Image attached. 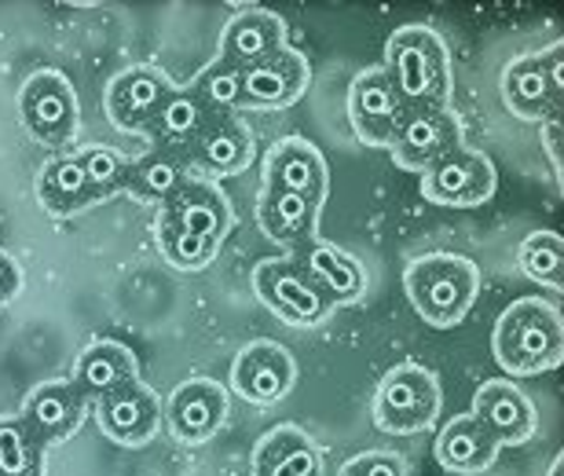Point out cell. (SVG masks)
<instances>
[{
  "mask_svg": "<svg viewBox=\"0 0 564 476\" xmlns=\"http://www.w3.org/2000/svg\"><path fill=\"white\" fill-rule=\"evenodd\" d=\"M381 71L408 104L419 107H451L455 93V71H451V52L444 37L429 26H400L386 41V63Z\"/></svg>",
  "mask_w": 564,
  "mask_h": 476,
  "instance_id": "cell-1",
  "label": "cell"
},
{
  "mask_svg": "<svg viewBox=\"0 0 564 476\" xmlns=\"http://www.w3.org/2000/svg\"><path fill=\"white\" fill-rule=\"evenodd\" d=\"M491 353L513 378H535V374L557 370L564 359L561 312L539 298L513 301L495 323Z\"/></svg>",
  "mask_w": 564,
  "mask_h": 476,
  "instance_id": "cell-2",
  "label": "cell"
},
{
  "mask_svg": "<svg viewBox=\"0 0 564 476\" xmlns=\"http://www.w3.org/2000/svg\"><path fill=\"white\" fill-rule=\"evenodd\" d=\"M411 309L422 315V323L436 331H451L469 315L473 301L480 293V271L469 257L458 253H425L414 257L403 275Z\"/></svg>",
  "mask_w": 564,
  "mask_h": 476,
  "instance_id": "cell-3",
  "label": "cell"
},
{
  "mask_svg": "<svg viewBox=\"0 0 564 476\" xmlns=\"http://www.w3.org/2000/svg\"><path fill=\"white\" fill-rule=\"evenodd\" d=\"M440 414V385L422 363H400L375 392V425L389 436L425 433Z\"/></svg>",
  "mask_w": 564,
  "mask_h": 476,
  "instance_id": "cell-4",
  "label": "cell"
},
{
  "mask_svg": "<svg viewBox=\"0 0 564 476\" xmlns=\"http://www.w3.org/2000/svg\"><path fill=\"white\" fill-rule=\"evenodd\" d=\"M564 93V48L554 41L543 52L521 55L502 71V104L513 118L539 121L561 118Z\"/></svg>",
  "mask_w": 564,
  "mask_h": 476,
  "instance_id": "cell-5",
  "label": "cell"
},
{
  "mask_svg": "<svg viewBox=\"0 0 564 476\" xmlns=\"http://www.w3.org/2000/svg\"><path fill=\"white\" fill-rule=\"evenodd\" d=\"M19 118L48 151H66L77 136V93L59 71H37L19 93Z\"/></svg>",
  "mask_w": 564,
  "mask_h": 476,
  "instance_id": "cell-6",
  "label": "cell"
},
{
  "mask_svg": "<svg viewBox=\"0 0 564 476\" xmlns=\"http://www.w3.org/2000/svg\"><path fill=\"white\" fill-rule=\"evenodd\" d=\"M253 293L261 298V304L275 320H282L286 326H297V331L319 326L326 315L334 312L330 304L319 298V290L301 275L293 257L261 260V264L253 268Z\"/></svg>",
  "mask_w": 564,
  "mask_h": 476,
  "instance_id": "cell-7",
  "label": "cell"
},
{
  "mask_svg": "<svg viewBox=\"0 0 564 476\" xmlns=\"http://www.w3.org/2000/svg\"><path fill=\"white\" fill-rule=\"evenodd\" d=\"M419 191L429 206H447V209L484 206L495 195V165L488 154L469 151L462 143L451 154L440 158L433 169H425Z\"/></svg>",
  "mask_w": 564,
  "mask_h": 476,
  "instance_id": "cell-8",
  "label": "cell"
},
{
  "mask_svg": "<svg viewBox=\"0 0 564 476\" xmlns=\"http://www.w3.org/2000/svg\"><path fill=\"white\" fill-rule=\"evenodd\" d=\"M462 147V121L451 107H419L408 110V118L389 143L392 162L408 173H425L440 158Z\"/></svg>",
  "mask_w": 564,
  "mask_h": 476,
  "instance_id": "cell-9",
  "label": "cell"
},
{
  "mask_svg": "<svg viewBox=\"0 0 564 476\" xmlns=\"http://www.w3.org/2000/svg\"><path fill=\"white\" fill-rule=\"evenodd\" d=\"M403 118H408V104L400 99L381 66H367L364 74L352 77V85H348V121H352L359 143L389 151Z\"/></svg>",
  "mask_w": 564,
  "mask_h": 476,
  "instance_id": "cell-10",
  "label": "cell"
},
{
  "mask_svg": "<svg viewBox=\"0 0 564 476\" xmlns=\"http://www.w3.org/2000/svg\"><path fill=\"white\" fill-rule=\"evenodd\" d=\"M93 407L99 433L118 447H147L162 429V403L140 378L121 385V389L96 400Z\"/></svg>",
  "mask_w": 564,
  "mask_h": 476,
  "instance_id": "cell-11",
  "label": "cell"
},
{
  "mask_svg": "<svg viewBox=\"0 0 564 476\" xmlns=\"http://www.w3.org/2000/svg\"><path fill=\"white\" fill-rule=\"evenodd\" d=\"M224 418H228V392L209 378H191L184 385H176L162 411L169 433L187 447L209 444L224 429Z\"/></svg>",
  "mask_w": 564,
  "mask_h": 476,
  "instance_id": "cell-12",
  "label": "cell"
},
{
  "mask_svg": "<svg viewBox=\"0 0 564 476\" xmlns=\"http://www.w3.org/2000/svg\"><path fill=\"white\" fill-rule=\"evenodd\" d=\"M312 66L297 48H282L242 71V110H282L308 93Z\"/></svg>",
  "mask_w": 564,
  "mask_h": 476,
  "instance_id": "cell-13",
  "label": "cell"
},
{
  "mask_svg": "<svg viewBox=\"0 0 564 476\" xmlns=\"http://www.w3.org/2000/svg\"><path fill=\"white\" fill-rule=\"evenodd\" d=\"M297 385V363L275 342H250L235 356L231 367V389L242 396L246 403L272 407L286 400Z\"/></svg>",
  "mask_w": 564,
  "mask_h": 476,
  "instance_id": "cell-14",
  "label": "cell"
},
{
  "mask_svg": "<svg viewBox=\"0 0 564 476\" xmlns=\"http://www.w3.org/2000/svg\"><path fill=\"white\" fill-rule=\"evenodd\" d=\"M158 224L187 231V235H202V238H209V242L224 246V238H228L235 224V213H231L228 195H224L217 184L191 176L165 206H158Z\"/></svg>",
  "mask_w": 564,
  "mask_h": 476,
  "instance_id": "cell-15",
  "label": "cell"
},
{
  "mask_svg": "<svg viewBox=\"0 0 564 476\" xmlns=\"http://www.w3.org/2000/svg\"><path fill=\"white\" fill-rule=\"evenodd\" d=\"M264 187L290 191V195L312 198L323 206L326 187H330V169L319 147L304 136H282L264 154Z\"/></svg>",
  "mask_w": 564,
  "mask_h": 476,
  "instance_id": "cell-16",
  "label": "cell"
},
{
  "mask_svg": "<svg viewBox=\"0 0 564 476\" xmlns=\"http://www.w3.org/2000/svg\"><path fill=\"white\" fill-rule=\"evenodd\" d=\"M187 162L191 173H198V180H209V184L239 176L253 162V132L246 129L239 115L209 118L206 129L187 147Z\"/></svg>",
  "mask_w": 564,
  "mask_h": 476,
  "instance_id": "cell-17",
  "label": "cell"
},
{
  "mask_svg": "<svg viewBox=\"0 0 564 476\" xmlns=\"http://www.w3.org/2000/svg\"><path fill=\"white\" fill-rule=\"evenodd\" d=\"M85 411L88 400L74 389V381H44L22 400L19 422L30 429L41 447H55L82 429Z\"/></svg>",
  "mask_w": 564,
  "mask_h": 476,
  "instance_id": "cell-18",
  "label": "cell"
},
{
  "mask_svg": "<svg viewBox=\"0 0 564 476\" xmlns=\"http://www.w3.org/2000/svg\"><path fill=\"white\" fill-rule=\"evenodd\" d=\"M293 260L330 309L334 304H356L367 293V268L352 253H345L341 246L312 238L297 249Z\"/></svg>",
  "mask_w": 564,
  "mask_h": 476,
  "instance_id": "cell-19",
  "label": "cell"
},
{
  "mask_svg": "<svg viewBox=\"0 0 564 476\" xmlns=\"http://www.w3.org/2000/svg\"><path fill=\"white\" fill-rule=\"evenodd\" d=\"M169 82L165 71H158L151 63L129 66L121 71L115 82L107 85V118L115 129L121 132H147V125L158 115L162 99L169 96Z\"/></svg>",
  "mask_w": 564,
  "mask_h": 476,
  "instance_id": "cell-20",
  "label": "cell"
},
{
  "mask_svg": "<svg viewBox=\"0 0 564 476\" xmlns=\"http://www.w3.org/2000/svg\"><path fill=\"white\" fill-rule=\"evenodd\" d=\"M469 414L488 429L499 447H521L535 436V407L513 381H484L473 396Z\"/></svg>",
  "mask_w": 564,
  "mask_h": 476,
  "instance_id": "cell-21",
  "label": "cell"
},
{
  "mask_svg": "<svg viewBox=\"0 0 564 476\" xmlns=\"http://www.w3.org/2000/svg\"><path fill=\"white\" fill-rule=\"evenodd\" d=\"M191 176L195 173H191L187 151L165 147V143H151V151L143 158H132L129 162L126 191L137 202H147V206H165Z\"/></svg>",
  "mask_w": 564,
  "mask_h": 476,
  "instance_id": "cell-22",
  "label": "cell"
},
{
  "mask_svg": "<svg viewBox=\"0 0 564 476\" xmlns=\"http://www.w3.org/2000/svg\"><path fill=\"white\" fill-rule=\"evenodd\" d=\"M286 48V26L275 11H264V8H250V11H239L228 26H224V37H220V60H228L235 66H253Z\"/></svg>",
  "mask_w": 564,
  "mask_h": 476,
  "instance_id": "cell-23",
  "label": "cell"
},
{
  "mask_svg": "<svg viewBox=\"0 0 564 476\" xmlns=\"http://www.w3.org/2000/svg\"><path fill=\"white\" fill-rule=\"evenodd\" d=\"M253 476H323V451L304 429L275 425L257 440Z\"/></svg>",
  "mask_w": 564,
  "mask_h": 476,
  "instance_id": "cell-24",
  "label": "cell"
},
{
  "mask_svg": "<svg viewBox=\"0 0 564 476\" xmlns=\"http://www.w3.org/2000/svg\"><path fill=\"white\" fill-rule=\"evenodd\" d=\"M319 202L290 195V191H272L261 187V198H257V224H261L264 238H272L279 246L301 249L304 242L319 238Z\"/></svg>",
  "mask_w": 564,
  "mask_h": 476,
  "instance_id": "cell-25",
  "label": "cell"
},
{
  "mask_svg": "<svg viewBox=\"0 0 564 476\" xmlns=\"http://www.w3.org/2000/svg\"><path fill=\"white\" fill-rule=\"evenodd\" d=\"M137 378H140V363H137V356H132L129 345L96 342L77 356V367H74L70 381L88 403H96L115 389H121V385L137 381Z\"/></svg>",
  "mask_w": 564,
  "mask_h": 476,
  "instance_id": "cell-26",
  "label": "cell"
},
{
  "mask_svg": "<svg viewBox=\"0 0 564 476\" xmlns=\"http://www.w3.org/2000/svg\"><path fill=\"white\" fill-rule=\"evenodd\" d=\"M495 455H499V444H495V436L473 414L451 418L436 436V462L447 473L480 476L495 466Z\"/></svg>",
  "mask_w": 564,
  "mask_h": 476,
  "instance_id": "cell-27",
  "label": "cell"
},
{
  "mask_svg": "<svg viewBox=\"0 0 564 476\" xmlns=\"http://www.w3.org/2000/svg\"><path fill=\"white\" fill-rule=\"evenodd\" d=\"M37 202L41 209L55 220L77 217L93 206V191H88L82 158L77 154H52L44 162L41 176H37Z\"/></svg>",
  "mask_w": 564,
  "mask_h": 476,
  "instance_id": "cell-28",
  "label": "cell"
},
{
  "mask_svg": "<svg viewBox=\"0 0 564 476\" xmlns=\"http://www.w3.org/2000/svg\"><path fill=\"white\" fill-rule=\"evenodd\" d=\"M206 125H209V110L198 104V96L191 93L187 85H173L143 136H151V143H165V147L187 151Z\"/></svg>",
  "mask_w": 564,
  "mask_h": 476,
  "instance_id": "cell-29",
  "label": "cell"
},
{
  "mask_svg": "<svg viewBox=\"0 0 564 476\" xmlns=\"http://www.w3.org/2000/svg\"><path fill=\"white\" fill-rule=\"evenodd\" d=\"M187 88L198 96V104L209 110V118H228L242 110V66L220 60V55L202 66Z\"/></svg>",
  "mask_w": 564,
  "mask_h": 476,
  "instance_id": "cell-30",
  "label": "cell"
},
{
  "mask_svg": "<svg viewBox=\"0 0 564 476\" xmlns=\"http://www.w3.org/2000/svg\"><path fill=\"white\" fill-rule=\"evenodd\" d=\"M0 476H44V447L15 418H0Z\"/></svg>",
  "mask_w": 564,
  "mask_h": 476,
  "instance_id": "cell-31",
  "label": "cell"
},
{
  "mask_svg": "<svg viewBox=\"0 0 564 476\" xmlns=\"http://www.w3.org/2000/svg\"><path fill=\"white\" fill-rule=\"evenodd\" d=\"M77 158H82L88 191H93V206L126 191V176H129L132 158L121 154L118 147H88V151H82Z\"/></svg>",
  "mask_w": 564,
  "mask_h": 476,
  "instance_id": "cell-32",
  "label": "cell"
},
{
  "mask_svg": "<svg viewBox=\"0 0 564 476\" xmlns=\"http://www.w3.org/2000/svg\"><path fill=\"white\" fill-rule=\"evenodd\" d=\"M521 271L539 286L561 290L564 282V242L557 231H532L521 246Z\"/></svg>",
  "mask_w": 564,
  "mask_h": 476,
  "instance_id": "cell-33",
  "label": "cell"
},
{
  "mask_svg": "<svg viewBox=\"0 0 564 476\" xmlns=\"http://www.w3.org/2000/svg\"><path fill=\"white\" fill-rule=\"evenodd\" d=\"M158 249H162V257L180 271H206L213 260L220 257V242L165 228V224H158Z\"/></svg>",
  "mask_w": 564,
  "mask_h": 476,
  "instance_id": "cell-34",
  "label": "cell"
},
{
  "mask_svg": "<svg viewBox=\"0 0 564 476\" xmlns=\"http://www.w3.org/2000/svg\"><path fill=\"white\" fill-rule=\"evenodd\" d=\"M337 476H408V462L397 451H367V455L345 462Z\"/></svg>",
  "mask_w": 564,
  "mask_h": 476,
  "instance_id": "cell-35",
  "label": "cell"
},
{
  "mask_svg": "<svg viewBox=\"0 0 564 476\" xmlns=\"http://www.w3.org/2000/svg\"><path fill=\"white\" fill-rule=\"evenodd\" d=\"M19 290H22V271H19L15 260H11L4 249H0V304L15 301Z\"/></svg>",
  "mask_w": 564,
  "mask_h": 476,
  "instance_id": "cell-36",
  "label": "cell"
},
{
  "mask_svg": "<svg viewBox=\"0 0 564 476\" xmlns=\"http://www.w3.org/2000/svg\"><path fill=\"white\" fill-rule=\"evenodd\" d=\"M539 132H543V147H546L550 165H554V173L561 176V118H546L543 125H539Z\"/></svg>",
  "mask_w": 564,
  "mask_h": 476,
  "instance_id": "cell-37",
  "label": "cell"
},
{
  "mask_svg": "<svg viewBox=\"0 0 564 476\" xmlns=\"http://www.w3.org/2000/svg\"><path fill=\"white\" fill-rule=\"evenodd\" d=\"M561 466H564V458L557 455L554 462H550V469H546V476H561Z\"/></svg>",
  "mask_w": 564,
  "mask_h": 476,
  "instance_id": "cell-38",
  "label": "cell"
}]
</instances>
